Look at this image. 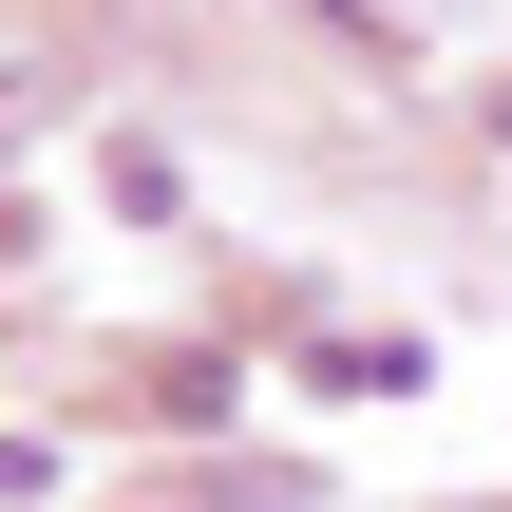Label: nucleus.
<instances>
[{
    "label": "nucleus",
    "mask_w": 512,
    "mask_h": 512,
    "mask_svg": "<svg viewBox=\"0 0 512 512\" xmlns=\"http://www.w3.org/2000/svg\"><path fill=\"white\" fill-rule=\"evenodd\" d=\"M494 133H512V95H494Z\"/></svg>",
    "instance_id": "f257e3e1"
}]
</instances>
